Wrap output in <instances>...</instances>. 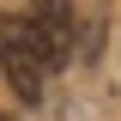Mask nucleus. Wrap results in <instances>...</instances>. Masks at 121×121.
Returning a JSON list of instances; mask_svg holds the SVG:
<instances>
[{"label":"nucleus","mask_w":121,"mask_h":121,"mask_svg":"<svg viewBox=\"0 0 121 121\" xmlns=\"http://www.w3.org/2000/svg\"><path fill=\"white\" fill-rule=\"evenodd\" d=\"M0 73L12 79V91L24 103H43L48 67H43V55H36V43H30V30H24L18 12H0Z\"/></svg>","instance_id":"obj_1"},{"label":"nucleus","mask_w":121,"mask_h":121,"mask_svg":"<svg viewBox=\"0 0 121 121\" xmlns=\"http://www.w3.org/2000/svg\"><path fill=\"white\" fill-rule=\"evenodd\" d=\"M18 18H24V30H30V43H36L48 73L73 60V6L67 0H30Z\"/></svg>","instance_id":"obj_2"},{"label":"nucleus","mask_w":121,"mask_h":121,"mask_svg":"<svg viewBox=\"0 0 121 121\" xmlns=\"http://www.w3.org/2000/svg\"><path fill=\"white\" fill-rule=\"evenodd\" d=\"M0 121H6V115H0Z\"/></svg>","instance_id":"obj_3"}]
</instances>
